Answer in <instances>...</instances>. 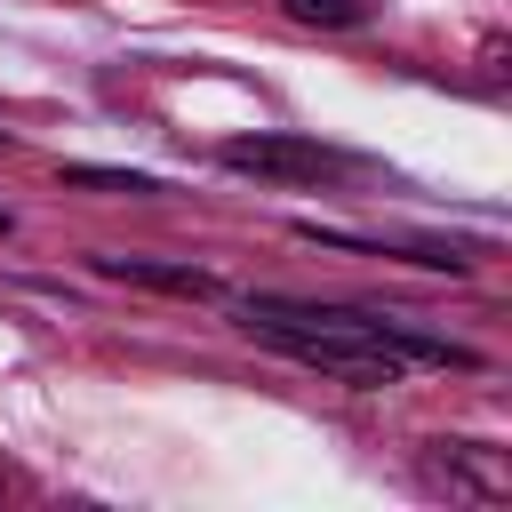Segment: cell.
I'll use <instances>...</instances> for the list:
<instances>
[{"label":"cell","instance_id":"1","mask_svg":"<svg viewBox=\"0 0 512 512\" xmlns=\"http://www.w3.org/2000/svg\"><path fill=\"white\" fill-rule=\"evenodd\" d=\"M232 320L256 344H272V352H288V360H304V368H320L336 384H360V392H384L408 368H480L472 344H448V336H432V328H416L400 312H376V304L232 296Z\"/></svg>","mask_w":512,"mask_h":512},{"label":"cell","instance_id":"2","mask_svg":"<svg viewBox=\"0 0 512 512\" xmlns=\"http://www.w3.org/2000/svg\"><path fill=\"white\" fill-rule=\"evenodd\" d=\"M416 480L432 496H448V504H504L512 496V464L488 440H424L416 448Z\"/></svg>","mask_w":512,"mask_h":512},{"label":"cell","instance_id":"3","mask_svg":"<svg viewBox=\"0 0 512 512\" xmlns=\"http://www.w3.org/2000/svg\"><path fill=\"white\" fill-rule=\"evenodd\" d=\"M216 160L232 176H272V184H336L344 176V152H328L312 136H232Z\"/></svg>","mask_w":512,"mask_h":512},{"label":"cell","instance_id":"4","mask_svg":"<svg viewBox=\"0 0 512 512\" xmlns=\"http://www.w3.org/2000/svg\"><path fill=\"white\" fill-rule=\"evenodd\" d=\"M104 280H136V288H168V296H224L216 272L200 264H168V256H96Z\"/></svg>","mask_w":512,"mask_h":512},{"label":"cell","instance_id":"5","mask_svg":"<svg viewBox=\"0 0 512 512\" xmlns=\"http://www.w3.org/2000/svg\"><path fill=\"white\" fill-rule=\"evenodd\" d=\"M288 24H312V32H352L376 16V0H280Z\"/></svg>","mask_w":512,"mask_h":512},{"label":"cell","instance_id":"6","mask_svg":"<svg viewBox=\"0 0 512 512\" xmlns=\"http://www.w3.org/2000/svg\"><path fill=\"white\" fill-rule=\"evenodd\" d=\"M64 184H88V192H128V200H152V192H160V176H136V168H88V160H72V168H64Z\"/></svg>","mask_w":512,"mask_h":512},{"label":"cell","instance_id":"7","mask_svg":"<svg viewBox=\"0 0 512 512\" xmlns=\"http://www.w3.org/2000/svg\"><path fill=\"white\" fill-rule=\"evenodd\" d=\"M8 232H16V208H0V240H8Z\"/></svg>","mask_w":512,"mask_h":512},{"label":"cell","instance_id":"8","mask_svg":"<svg viewBox=\"0 0 512 512\" xmlns=\"http://www.w3.org/2000/svg\"><path fill=\"white\" fill-rule=\"evenodd\" d=\"M0 144H8V136H0Z\"/></svg>","mask_w":512,"mask_h":512}]
</instances>
